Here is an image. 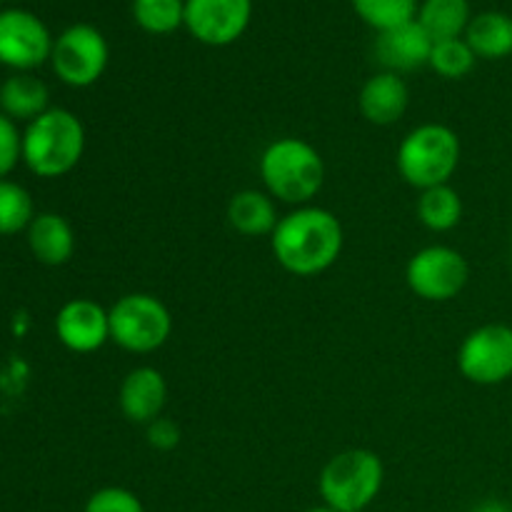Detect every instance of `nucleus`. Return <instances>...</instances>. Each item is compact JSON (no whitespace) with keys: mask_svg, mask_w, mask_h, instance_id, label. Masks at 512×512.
<instances>
[{"mask_svg":"<svg viewBox=\"0 0 512 512\" xmlns=\"http://www.w3.org/2000/svg\"><path fill=\"white\" fill-rule=\"evenodd\" d=\"M458 370L475 385H500L512 378V328L488 323L470 330L458 348Z\"/></svg>","mask_w":512,"mask_h":512,"instance_id":"1a4fd4ad","label":"nucleus"},{"mask_svg":"<svg viewBox=\"0 0 512 512\" xmlns=\"http://www.w3.org/2000/svg\"><path fill=\"white\" fill-rule=\"evenodd\" d=\"M415 213L420 223L433 233H450L463 220V198L450 183L435 185V188L420 190Z\"/></svg>","mask_w":512,"mask_h":512,"instance_id":"412c9836","label":"nucleus"},{"mask_svg":"<svg viewBox=\"0 0 512 512\" xmlns=\"http://www.w3.org/2000/svg\"><path fill=\"white\" fill-rule=\"evenodd\" d=\"M85 153V125L73 110L48 108L23 130V163L45 180L63 178Z\"/></svg>","mask_w":512,"mask_h":512,"instance_id":"7ed1b4c3","label":"nucleus"},{"mask_svg":"<svg viewBox=\"0 0 512 512\" xmlns=\"http://www.w3.org/2000/svg\"><path fill=\"white\" fill-rule=\"evenodd\" d=\"M28 235V248L40 265L60 268L68 263L75 253V230L63 215L58 213H38L33 223L25 230Z\"/></svg>","mask_w":512,"mask_h":512,"instance_id":"dca6fc26","label":"nucleus"},{"mask_svg":"<svg viewBox=\"0 0 512 512\" xmlns=\"http://www.w3.org/2000/svg\"><path fill=\"white\" fill-rule=\"evenodd\" d=\"M410 105V90L403 75L380 70L370 75L358 95V110L368 123L388 128L405 115Z\"/></svg>","mask_w":512,"mask_h":512,"instance_id":"4468645a","label":"nucleus"},{"mask_svg":"<svg viewBox=\"0 0 512 512\" xmlns=\"http://www.w3.org/2000/svg\"><path fill=\"white\" fill-rule=\"evenodd\" d=\"M460 153L463 148L453 128L443 123H423L400 140L395 165L405 183L428 190L450 183L458 173Z\"/></svg>","mask_w":512,"mask_h":512,"instance_id":"20e7f679","label":"nucleus"},{"mask_svg":"<svg viewBox=\"0 0 512 512\" xmlns=\"http://www.w3.org/2000/svg\"><path fill=\"white\" fill-rule=\"evenodd\" d=\"M253 0H185V28L198 43L223 48L243 38Z\"/></svg>","mask_w":512,"mask_h":512,"instance_id":"9b49d317","label":"nucleus"},{"mask_svg":"<svg viewBox=\"0 0 512 512\" xmlns=\"http://www.w3.org/2000/svg\"><path fill=\"white\" fill-rule=\"evenodd\" d=\"M415 20L433 43L463 38L470 25V5L468 0H425Z\"/></svg>","mask_w":512,"mask_h":512,"instance_id":"aec40b11","label":"nucleus"},{"mask_svg":"<svg viewBox=\"0 0 512 512\" xmlns=\"http://www.w3.org/2000/svg\"><path fill=\"white\" fill-rule=\"evenodd\" d=\"M385 483V465L368 448L338 453L320 470L318 490L323 505L338 512H365L378 500Z\"/></svg>","mask_w":512,"mask_h":512,"instance_id":"39448f33","label":"nucleus"},{"mask_svg":"<svg viewBox=\"0 0 512 512\" xmlns=\"http://www.w3.org/2000/svg\"><path fill=\"white\" fill-rule=\"evenodd\" d=\"M83 512H145V508L143 500L133 490L108 485V488H100L90 495Z\"/></svg>","mask_w":512,"mask_h":512,"instance_id":"a878e982","label":"nucleus"},{"mask_svg":"<svg viewBox=\"0 0 512 512\" xmlns=\"http://www.w3.org/2000/svg\"><path fill=\"white\" fill-rule=\"evenodd\" d=\"M53 43L48 25L38 15L20 8L0 10V65L30 73L50 60Z\"/></svg>","mask_w":512,"mask_h":512,"instance_id":"9d476101","label":"nucleus"},{"mask_svg":"<svg viewBox=\"0 0 512 512\" xmlns=\"http://www.w3.org/2000/svg\"><path fill=\"white\" fill-rule=\"evenodd\" d=\"M345 233L338 215L320 205H300L278 220L270 248L280 268L298 278H315L338 263Z\"/></svg>","mask_w":512,"mask_h":512,"instance_id":"f257e3e1","label":"nucleus"},{"mask_svg":"<svg viewBox=\"0 0 512 512\" xmlns=\"http://www.w3.org/2000/svg\"><path fill=\"white\" fill-rule=\"evenodd\" d=\"M23 160V133L18 123L0 113V178H8Z\"/></svg>","mask_w":512,"mask_h":512,"instance_id":"bb28decb","label":"nucleus"},{"mask_svg":"<svg viewBox=\"0 0 512 512\" xmlns=\"http://www.w3.org/2000/svg\"><path fill=\"white\" fill-rule=\"evenodd\" d=\"M353 10L375 33L400 28L418 18L415 0H353Z\"/></svg>","mask_w":512,"mask_h":512,"instance_id":"4be33fe9","label":"nucleus"},{"mask_svg":"<svg viewBox=\"0 0 512 512\" xmlns=\"http://www.w3.org/2000/svg\"><path fill=\"white\" fill-rule=\"evenodd\" d=\"M110 48L105 35L90 23H75L55 38L50 65L60 83L70 88H90L108 68Z\"/></svg>","mask_w":512,"mask_h":512,"instance_id":"0eeeda50","label":"nucleus"},{"mask_svg":"<svg viewBox=\"0 0 512 512\" xmlns=\"http://www.w3.org/2000/svg\"><path fill=\"white\" fill-rule=\"evenodd\" d=\"M305 512H338V510L328 508V505H315V508H310V510H305Z\"/></svg>","mask_w":512,"mask_h":512,"instance_id":"c756f323","label":"nucleus"},{"mask_svg":"<svg viewBox=\"0 0 512 512\" xmlns=\"http://www.w3.org/2000/svg\"><path fill=\"white\" fill-rule=\"evenodd\" d=\"M430 53H433V40L420 28L418 20L378 33V40H375V55L380 65L398 75L428 65Z\"/></svg>","mask_w":512,"mask_h":512,"instance_id":"2eb2a0df","label":"nucleus"},{"mask_svg":"<svg viewBox=\"0 0 512 512\" xmlns=\"http://www.w3.org/2000/svg\"><path fill=\"white\" fill-rule=\"evenodd\" d=\"M280 215L275 198L265 190H240L228 203V223L235 233L245 238H270Z\"/></svg>","mask_w":512,"mask_h":512,"instance_id":"f3484780","label":"nucleus"},{"mask_svg":"<svg viewBox=\"0 0 512 512\" xmlns=\"http://www.w3.org/2000/svg\"><path fill=\"white\" fill-rule=\"evenodd\" d=\"M35 205L20 183L0 178V235H18L28 230L35 218Z\"/></svg>","mask_w":512,"mask_h":512,"instance_id":"5701e85b","label":"nucleus"},{"mask_svg":"<svg viewBox=\"0 0 512 512\" xmlns=\"http://www.w3.org/2000/svg\"><path fill=\"white\" fill-rule=\"evenodd\" d=\"M145 435H148V443L153 450H160V453H168V450H175L180 443V428L175 420L165 418H155L153 423L145 425Z\"/></svg>","mask_w":512,"mask_h":512,"instance_id":"cd10ccee","label":"nucleus"},{"mask_svg":"<svg viewBox=\"0 0 512 512\" xmlns=\"http://www.w3.org/2000/svg\"><path fill=\"white\" fill-rule=\"evenodd\" d=\"M110 343L125 353L148 355L163 348L173 333L168 305L150 293H128L108 308Z\"/></svg>","mask_w":512,"mask_h":512,"instance_id":"423d86ee","label":"nucleus"},{"mask_svg":"<svg viewBox=\"0 0 512 512\" xmlns=\"http://www.w3.org/2000/svg\"><path fill=\"white\" fill-rule=\"evenodd\" d=\"M55 335L70 353L88 355L110 343V315L90 298H73L55 315Z\"/></svg>","mask_w":512,"mask_h":512,"instance_id":"f8f14e48","label":"nucleus"},{"mask_svg":"<svg viewBox=\"0 0 512 512\" xmlns=\"http://www.w3.org/2000/svg\"><path fill=\"white\" fill-rule=\"evenodd\" d=\"M265 193L288 205H310L325 183V163L313 143L295 135L265 145L258 160Z\"/></svg>","mask_w":512,"mask_h":512,"instance_id":"f03ea898","label":"nucleus"},{"mask_svg":"<svg viewBox=\"0 0 512 512\" xmlns=\"http://www.w3.org/2000/svg\"><path fill=\"white\" fill-rule=\"evenodd\" d=\"M465 43L483 60H503L512 55V18L498 10H485L470 18Z\"/></svg>","mask_w":512,"mask_h":512,"instance_id":"6ab92c4d","label":"nucleus"},{"mask_svg":"<svg viewBox=\"0 0 512 512\" xmlns=\"http://www.w3.org/2000/svg\"><path fill=\"white\" fill-rule=\"evenodd\" d=\"M470 512H512V510L505 503H500V500H483V503L475 505Z\"/></svg>","mask_w":512,"mask_h":512,"instance_id":"c85d7f7f","label":"nucleus"},{"mask_svg":"<svg viewBox=\"0 0 512 512\" xmlns=\"http://www.w3.org/2000/svg\"><path fill=\"white\" fill-rule=\"evenodd\" d=\"M133 18L150 35H170L185 25V0H133Z\"/></svg>","mask_w":512,"mask_h":512,"instance_id":"b1692460","label":"nucleus"},{"mask_svg":"<svg viewBox=\"0 0 512 512\" xmlns=\"http://www.w3.org/2000/svg\"><path fill=\"white\" fill-rule=\"evenodd\" d=\"M405 280L420 300L448 303L468 285L470 265L465 255L450 245H428L408 260Z\"/></svg>","mask_w":512,"mask_h":512,"instance_id":"6e6552de","label":"nucleus"},{"mask_svg":"<svg viewBox=\"0 0 512 512\" xmlns=\"http://www.w3.org/2000/svg\"><path fill=\"white\" fill-rule=\"evenodd\" d=\"M50 108V90L30 73H15L0 85V113L13 123H33Z\"/></svg>","mask_w":512,"mask_h":512,"instance_id":"a211bd4d","label":"nucleus"},{"mask_svg":"<svg viewBox=\"0 0 512 512\" xmlns=\"http://www.w3.org/2000/svg\"><path fill=\"white\" fill-rule=\"evenodd\" d=\"M478 63V55L473 53L465 38L443 40V43H433V53H430V68L445 80H460L470 73Z\"/></svg>","mask_w":512,"mask_h":512,"instance_id":"393cba45","label":"nucleus"},{"mask_svg":"<svg viewBox=\"0 0 512 512\" xmlns=\"http://www.w3.org/2000/svg\"><path fill=\"white\" fill-rule=\"evenodd\" d=\"M168 403V383L163 373L150 365L133 368L118 388V408L130 423L150 425L160 418Z\"/></svg>","mask_w":512,"mask_h":512,"instance_id":"ddd939ff","label":"nucleus"}]
</instances>
